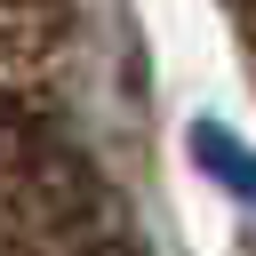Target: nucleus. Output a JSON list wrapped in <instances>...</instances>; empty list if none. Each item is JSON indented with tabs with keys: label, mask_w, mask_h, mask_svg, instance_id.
<instances>
[{
	"label": "nucleus",
	"mask_w": 256,
	"mask_h": 256,
	"mask_svg": "<svg viewBox=\"0 0 256 256\" xmlns=\"http://www.w3.org/2000/svg\"><path fill=\"white\" fill-rule=\"evenodd\" d=\"M176 152H184V168L216 192V200H232V208H256V136L232 120V112H216V104H200V112H184V128H176Z\"/></svg>",
	"instance_id": "1"
}]
</instances>
